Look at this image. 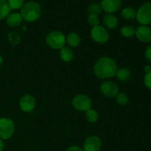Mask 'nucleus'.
<instances>
[{"instance_id": "nucleus-4", "label": "nucleus", "mask_w": 151, "mask_h": 151, "mask_svg": "<svg viewBox=\"0 0 151 151\" xmlns=\"http://www.w3.org/2000/svg\"><path fill=\"white\" fill-rule=\"evenodd\" d=\"M15 132V124L12 119L7 117L0 118V139H9Z\"/></svg>"}, {"instance_id": "nucleus-32", "label": "nucleus", "mask_w": 151, "mask_h": 151, "mask_svg": "<svg viewBox=\"0 0 151 151\" xmlns=\"http://www.w3.org/2000/svg\"><path fill=\"white\" fill-rule=\"evenodd\" d=\"M3 63H4V60H3V58L1 57V55H0V66H1V65L3 64Z\"/></svg>"}, {"instance_id": "nucleus-8", "label": "nucleus", "mask_w": 151, "mask_h": 151, "mask_svg": "<svg viewBox=\"0 0 151 151\" xmlns=\"http://www.w3.org/2000/svg\"><path fill=\"white\" fill-rule=\"evenodd\" d=\"M100 91L106 97H114L119 93V87L112 81H105L100 86Z\"/></svg>"}, {"instance_id": "nucleus-21", "label": "nucleus", "mask_w": 151, "mask_h": 151, "mask_svg": "<svg viewBox=\"0 0 151 151\" xmlns=\"http://www.w3.org/2000/svg\"><path fill=\"white\" fill-rule=\"evenodd\" d=\"M136 29L134 27L131 26H125L121 28L120 33L121 35L125 38H131L135 35Z\"/></svg>"}, {"instance_id": "nucleus-7", "label": "nucleus", "mask_w": 151, "mask_h": 151, "mask_svg": "<svg viewBox=\"0 0 151 151\" xmlns=\"http://www.w3.org/2000/svg\"><path fill=\"white\" fill-rule=\"evenodd\" d=\"M91 36L95 42L99 44H105L109 39V34L107 29L100 25L92 27L91 30Z\"/></svg>"}, {"instance_id": "nucleus-19", "label": "nucleus", "mask_w": 151, "mask_h": 151, "mask_svg": "<svg viewBox=\"0 0 151 151\" xmlns=\"http://www.w3.org/2000/svg\"><path fill=\"white\" fill-rule=\"evenodd\" d=\"M10 7L6 1H0V20H2L4 18H7L10 13Z\"/></svg>"}, {"instance_id": "nucleus-10", "label": "nucleus", "mask_w": 151, "mask_h": 151, "mask_svg": "<svg viewBox=\"0 0 151 151\" xmlns=\"http://www.w3.org/2000/svg\"><path fill=\"white\" fill-rule=\"evenodd\" d=\"M19 106L24 112H31L35 107V99L30 94H25L19 100Z\"/></svg>"}, {"instance_id": "nucleus-12", "label": "nucleus", "mask_w": 151, "mask_h": 151, "mask_svg": "<svg viewBox=\"0 0 151 151\" xmlns=\"http://www.w3.org/2000/svg\"><path fill=\"white\" fill-rule=\"evenodd\" d=\"M135 35L142 42H151V29L146 25H141L137 27V29H136Z\"/></svg>"}, {"instance_id": "nucleus-24", "label": "nucleus", "mask_w": 151, "mask_h": 151, "mask_svg": "<svg viewBox=\"0 0 151 151\" xmlns=\"http://www.w3.org/2000/svg\"><path fill=\"white\" fill-rule=\"evenodd\" d=\"M7 4L11 10H17L23 7L24 0H7Z\"/></svg>"}, {"instance_id": "nucleus-25", "label": "nucleus", "mask_w": 151, "mask_h": 151, "mask_svg": "<svg viewBox=\"0 0 151 151\" xmlns=\"http://www.w3.org/2000/svg\"><path fill=\"white\" fill-rule=\"evenodd\" d=\"M88 22L93 27L98 26L99 24H100V19L98 17V15H89L88 17Z\"/></svg>"}, {"instance_id": "nucleus-11", "label": "nucleus", "mask_w": 151, "mask_h": 151, "mask_svg": "<svg viewBox=\"0 0 151 151\" xmlns=\"http://www.w3.org/2000/svg\"><path fill=\"white\" fill-rule=\"evenodd\" d=\"M100 4L105 12L111 14L119 10L122 1L121 0H103Z\"/></svg>"}, {"instance_id": "nucleus-13", "label": "nucleus", "mask_w": 151, "mask_h": 151, "mask_svg": "<svg viewBox=\"0 0 151 151\" xmlns=\"http://www.w3.org/2000/svg\"><path fill=\"white\" fill-rule=\"evenodd\" d=\"M103 22L105 27H107L108 29H114L116 28L118 24H119V21H118L117 18L114 16V15L110 14V13H107L106 15H105L104 17H103Z\"/></svg>"}, {"instance_id": "nucleus-34", "label": "nucleus", "mask_w": 151, "mask_h": 151, "mask_svg": "<svg viewBox=\"0 0 151 151\" xmlns=\"http://www.w3.org/2000/svg\"><path fill=\"white\" fill-rule=\"evenodd\" d=\"M0 1H7V0H0Z\"/></svg>"}, {"instance_id": "nucleus-3", "label": "nucleus", "mask_w": 151, "mask_h": 151, "mask_svg": "<svg viewBox=\"0 0 151 151\" xmlns=\"http://www.w3.org/2000/svg\"><path fill=\"white\" fill-rule=\"evenodd\" d=\"M45 40L47 45L54 50L63 48L66 44V37L64 34L60 31H52L50 32Z\"/></svg>"}, {"instance_id": "nucleus-30", "label": "nucleus", "mask_w": 151, "mask_h": 151, "mask_svg": "<svg viewBox=\"0 0 151 151\" xmlns=\"http://www.w3.org/2000/svg\"><path fill=\"white\" fill-rule=\"evenodd\" d=\"M145 72L147 74L149 73V72H151V66H149V65L145 66Z\"/></svg>"}, {"instance_id": "nucleus-31", "label": "nucleus", "mask_w": 151, "mask_h": 151, "mask_svg": "<svg viewBox=\"0 0 151 151\" xmlns=\"http://www.w3.org/2000/svg\"><path fill=\"white\" fill-rule=\"evenodd\" d=\"M4 142H3L2 139H0V151L3 150V149H4Z\"/></svg>"}, {"instance_id": "nucleus-2", "label": "nucleus", "mask_w": 151, "mask_h": 151, "mask_svg": "<svg viewBox=\"0 0 151 151\" xmlns=\"http://www.w3.org/2000/svg\"><path fill=\"white\" fill-rule=\"evenodd\" d=\"M20 14L22 15V19L27 22H34L41 16V6L35 1H28L22 7Z\"/></svg>"}, {"instance_id": "nucleus-1", "label": "nucleus", "mask_w": 151, "mask_h": 151, "mask_svg": "<svg viewBox=\"0 0 151 151\" xmlns=\"http://www.w3.org/2000/svg\"><path fill=\"white\" fill-rule=\"evenodd\" d=\"M117 69L115 60L107 56L100 58L94 66V75L100 79L110 78L115 76Z\"/></svg>"}, {"instance_id": "nucleus-17", "label": "nucleus", "mask_w": 151, "mask_h": 151, "mask_svg": "<svg viewBox=\"0 0 151 151\" xmlns=\"http://www.w3.org/2000/svg\"><path fill=\"white\" fill-rule=\"evenodd\" d=\"M116 78L121 81H127L131 78V72L127 68H121L116 71Z\"/></svg>"}, {"instance_id": "nucleus-15", "label": "nucleus", "mask_w": 151, "mask_h": 151, "mask_svg": "<svg viewBox=\"0 0 151 151\" xmlns=\"http://www.w3.org/2000/svg\"><path fill=\"white\" fill-rule=\"evenodd\" d=\"M81 37L78 33L75 32H71L66 38V42L72 47H77L81 44Z\"/></svg>"}, {"instance_id": "nucleus-22", "label": "nucleus", "mask_w": 151, "mask_h": 151, "mask_svg": "<svg viewBox=\"0 0 151 151\" xmlns=\"http://www.w3.org/2000/svg\"><path fill=\"white\" fill-rule=\"evenodd\" d=\"M102 7L100 4H97V3H94V4H91L89 7H88V13L89 15H98L101 13L102 11Z\"/></svg>"}, {"instance_id": "nucleus-27", "label": "nucleus", "mask_w": 151, "mask_h": 151, "mask_svg": "<svg viewBox=\"0 0 151 151\" xmlns=\"http://www.w3.org/2000/svg\"><path fill=\"white\" fill-rule=\"evenodd\" d=\"M144 83L145 85L151 90V72L149 73L146 74L144 78Z\"/></svg>"}, {"instance_id": "nucleus-16", "label": "nucleus", "mask_w": 151, "mask_h": 151, "mask_svg": "<svg viewBox=\"0 0 151 151\" xmlns=\"http://www.w3.org/2000/svg\"><path fill=\"white\" fill-rule=\"evenodd\" d=\"M60 58L64 62L72 61L74 58V52L69 47H65L60 49Z\"/></svg>"}, {"instance_id": "nucleus-33", "label": "nucleus", "mask_w": 151, "mask_h": 151, "mask_svg": "<svg viewBox=\"0 0 151 151\" xmlns=\"http://www.w3.org/2000/svg\"><path fill=\"white\" fill-rule=\"evenodd\" d=\"M26 29H27V27H23V29H24V30H26Z\"/></svg>"}, {"instance_id": "nucleus-29", "label": "nucleus", "mask_w": 151, "mask_h": 151, "mask_svg": "<svg viewBox=\"0 0 151 151\" xmlns=\"http://www.w3.org/2000/svg\"><path fill=\"white\" fill-rule=\"evenodd\" d=\"M66 151H83V150L78 146H72V147H69Z\"/></svg>"}, {"instance_id": "nucleus-5", "label": "nucleus", "mask_w": 151, "mask_h": 151, "mask_svg": "<svg viewBox=\"0 0 151 151\" xmlns=\"http://www.w3.org/2000/svg\"><path fill=\"white\" fill-rule=\"evenodd\" d=\"M137 21L142 25L151 24V3L147 2L143 4L137 11L136 16Z\"/></svg>"}, {"instance_id": "nucleus-6", "label": "nucleus", "mask_w": 151, "mask_h": 151, "mask_svg": "<svg viewBox=\"0 0 151 151\" xmlns=\"http://www.w3.org/2000/svg\"><path fill=\"white\" fill-rule=\"evenodd\" d=\"M72 103L73 107L80 111H86L91 109L92 106V101L90 97L86 94H78L75 96L72 99Z\"/></svg>"}, {"instance_id": "nucleus-9", "label": "nucleus", "mask_w": 151, "mask_h": 151, "mask_svg": "<svg viewBox=\"0 0 151 151\" xmlns=\"http://www.w3.org/2000/svg\"><path fill=\"white\" fill-rule=\"evenodd\" d=\"M102 146L101 139L97 136H90L83 143V151H100Z\"/></svg>"}, {"instance_id": "nucleus-28", "label": "nucleus", "mask_w": 151, "mask_h": 151, "mask_svg": "<svg viewBox=\"0 0 151 151\" xmlns=\"http://www.w3.org/2000/svg\"><path fill=\"white\" fill-rule=\"evenodd\" d=\"M145 56L147 60L151 62V45L149 46V47H147V48L146 49Z\"/></svg>"}, {"instance_id": "nucleus-23", "label": "nucleus", "mask_w": 151, "mask_h": 151, "mask_svg": "<svg viewBox=\"0 0 151 151\" xmlns=\"http://www.w3.org/2000/svg\"><path fill=\"white\" fill-rule=\"evenodd\" d=\"M116 100L117 103L121 106H126L129 102V98L125 93L121 92L118 93L117 95L116 96Z\"/></svg>"}, {"instance_id": "nucleus-14", "label": "nucleus", "mask_w": 151, "mask_h": 151, "mask_svg": "<svg viewBox=\"0 0 151 151\" xmlns=\"http://www.w3.org/2000/svg\"><path fill=\"white\" fill-rule=\"evenodd\" d=\"M22 22V16L19 13H13L9 14L6 19V23L7 25L12 27H15L21 24Z\"/></svg>"}, {"instance_id": "nucleus-26", "label": "nucleus", "mask_w": 151, "mask_h": 151, "mask_svg": "<svg viewBox=\"0 0 151 151\" xmlns=\"http://www.w3.org/2000/svg\"><path fill=\"white\" fill-rule=\"evenodd\" d=\"M8 38L9 40H10V43L14 46L16 45V44H19V41H20L21 40V36L19 35V34L16 33V32H12L9 34Z\"/></svg>"}, {"instance_id": "nucleus-20", "label": "nucleus", "mask_w": 151, "mask_h": 151, "mask_svg": "<svg viewBox=\"0 0 151 151\" xmlns=\"http://www.w3.org/2000/svg\"><path fill=\"white\" fill-rule=\"evenodd\" d=\"M86 118L88 122H91V123H94L98 121L99 114L94 109H90L89 110L86 111Z\"/></svg>"}, {"instance_id": "nucleus-18", "label": "nucleus", "mask_w": 151, "mask_h": 151, "mask_svg": "<svg viewBox=\"0 0 151 151\" xmlns=\"http://www.w3.org/2000/svg\"><path fill=\"white\" fill-rule=\"evenodd\" d=\"M122 16L126 20H133L136 18L137 11L133 7H125L122 10Z\"/></svg>"}]
</instances>
